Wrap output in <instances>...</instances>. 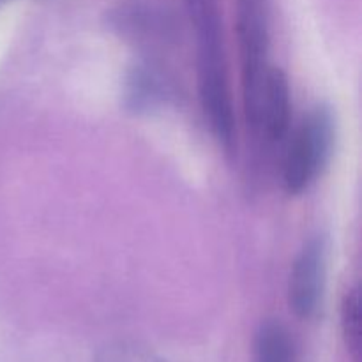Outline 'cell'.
<instances>
[{
  "mask_svg": "<svg viewBox=\"0 0 362 362\" xmlns=\"http://www.w3.org/2000/svg\"><path fill=\"white\" fill-rule=\"evenodd\" d=\"M290 85L279 67H269L260 103L258 129L271 140H283L290 127Z\"/></svg>",
  "mask_w": 362,
  "mask_h": 362,
  "instance_id": "3957f363",
  "label": "cell"
},
{
  "mask_svg": "<svg viewBox=\"0 0 362 362\" xmlns=\"http://www.w3.org/2000/svg\"><path fill=\"white\" fill-rule=\"evenodd\" d=\"M325 243L313 237L303 246L293 262L288 281V304L296 317L310 320L318 313L325 285Z\"/></svg>",
  "mask_w": 362,
  "mask_h": 362,
  "instance_id": "7a4b0ae2",
  "label": "cell"
},
{
  "mask_svg": "<svg viewBox=\"0 0 362 362\" xmlns=\"http://www.w3.org/2000/svg\"><path fill=\"white\" fill-rule=\"evenodd\" d=\"M341 329L345 345L352 359L361 362V299L359 288H350L343 297Z\"/></svg>",
  "mask_w": 362,
  "mask_h": 362,
  "instance_id": "5b68a950",
  "label": "cell"
},
{
  "mask_svg": "<svg viewBox=\"0 0 362 362\" xmlns=\"http://www.w3.org/2000/svg\"><path fill=\"white\" fill-rule=\"evenodd\" d=\"M4 2H6V0H0V4H4Z\"/></svg>",
  "mask_w": 362,
  "mask_h": 362,
  "instance_id": "ba28073f",
  "label": "cell"
},
{
  "mask_svg": "<svg viewBox=\"0 0 362 362\" xmlns=\"http://www.w3.org/2000/svg\"><path fill=\"white\" fill-rule=\"evenodd\" d=\"M94 362H166L159 354L136 341H115L106 345Z\"/></svg>",
  "mask_w": 362,
  "mask_h": 362,
  "instance_id": "8992f818",
  "label": "cell"
},
{
  "mask_svg": "<svg viewBox=\"0 0 362 362\" xmlns=\"http://www.w3.org/2000/svg\"><path fill=\"white\" fill-rule=\"evenodd\" d=\"M184 2H186L187 13H189L191 21H193L197 35L221 32L218 2L216 0H184Z\"/></svg>",
  "mask_w": 362,
  "mask_h": 362,
  "instance_id": "52a82bcc",
  "label": "cell"
},
{
  "mask_svg": "<svg viewBox=\"0 0 362 362\" xmlns=\"http://www.w3.org/2000/svg\"><path fill=\"white\" fill-rule=\"evenodd\" d=\"M253 362H297L292 334L279 320H265L255 336Z\"/></svg>",
  "mask_w": 362,
  "mask_h": 362,
  "instance_id": "277c9868",
  "label": "cell"
},
{
  "mask_svg": "<svg viewBox=\"0 0 362 362\" xmlns=\"http://www.w3.org/2000/svg\"><path fill=\"white\" fill-rule=\"evenodd\" d=\"M334 119L327 106L311 110L290 141L283 165V184L286 193L306 191L322 175L332 154Z\"/></svg>",
  "mask_w": 362,
  "mask_h": 362,
  "instance_id": "6da1fadb",
  "label": "cell"
}]
</instances>
